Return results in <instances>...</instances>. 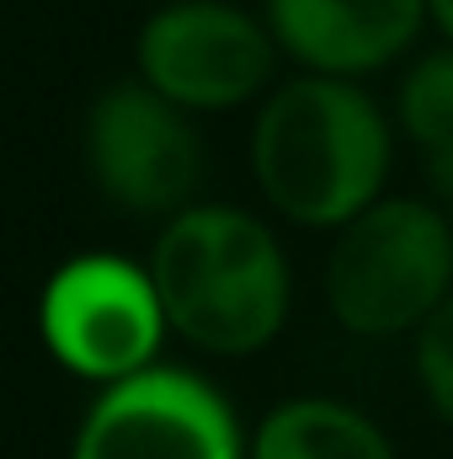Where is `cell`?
Wrapping results in <instances>:
<instances>
[{"label":"cell","instance_id":"obj_3","mask_svg":"<svg viewBox=\"0 0 453 459\" xmlns=\"http://www.w3.org/2000/svg\"><path fill=\"white\" fill-rule=\"evenodd\" d=\"M453 294L449 209L422 198H379L346 220L326 256V305L363 342L411 337Z\"/></svg>","mask_w":453,"mask_h":459},{"label":"cell","instance_id":"obj_8","mask_svg":"<svg viewBox=\"0 0 453 459\" xmlns=\"http://www.w3.org/2000/svg\"><path fill=\"white\" fill-rule=\"evenodd\" d=\"M261 16L299 70L363 81L416 48L427 0H261Z\"/></svg>","mask_w":453,"mask_h":459},{"label":"cell","instance_id":"obj_11","mask_svg":"<svg viewBox=\"0 0 453 459\" xmlns=\"http://www.w3.org/2000/svg\"><path fill=\"white\" fill-rule=\"evenodd\" d=\"M411 368H416L422 390L453 379V294L411 332Z\"/></svg>","mask_w":453,"mask_h":459},{"label":"cell","instance_id":"obj_2","mask_svg":"<svg viewBox=\"0 0 453 459\" xmlns=\"http://www.w3.org/2000/svg\"><path fill=\"white\" fill-rule=\"evenodd\" d=\"M150 278L171 332L214 358L272 347L294 305V273L272 225L235 204H192L171 214L155 235Z\"/></svg>","mask_w":453,"mask_h":459},{"label":"cell","instance_id":"obj_9","mask_svg":"<svg viewBox=\"0 0 453 459\" xmlns=\"http://www.w3.org/2000/svg\"><path fill=\"white\" fill-rule=\"evenodd\" d=\"M251 459H395V444L368 411L346 401L294 395L256 422Z\"/></svg>","mask_w":453,"mask_h":459},{"label":"cell","instance_id":"obj_10","mask_svg":"<svg viewBox=\"0 0 453 459\" xmlns=\"http://www.w3.org/2000/svg\"><path fill=\"white\" fill-rule=\"evenodd\" d=\"M395 128L422 150L427 171H453V43L422 48L395 86Z\"/></svg>","mask_w":453,"mask_h":459},{"label":"cell","instance_id":"obj_5","mask_svg":"<svg viewBox=\"0 0 453 459\" xmlns=\"http://www.w3.org/2000/svg\"><path fill=\"white\" fill-rule=\"evenodd\" d=\"M81 155L97 193L139 220H171L192 209L209 150L187 108L166 102L139 75L113 81L91 97L81 123Z\"/></svg>","mask_w":453,"mask_h":459},{"label":"cell","instance_id":"obj_1","mask_svg":"<svg viewBox=\"0 0 453 459\" xmlns=\"http://www.w3.org/2000/svg\"><path fill=\"white\" fill-rule=\"evenodd\" d=\"M389 166L395 128L363 81L299 70L256 108L251 177L288 225L341 230L384 198Z\"/></svg>","mask_w":453,"mask_h":459},{"label":"cell","instance_id":"obj_4","mask_svg":"<svg viewBox=\"0 0 453 459\" xmlns=\"http://www.w3.org/2000/svg\"><path fill=\"white\" fill-rule=\"evenodd\" d=\"M267 16L235 0H155L133 32V75L187 113H235L278 86Z\"/></svg>","mask_w":453,"mask_h":459},{"label":"cell","instance_id":"obj_7","mask_svg":"<svg viewBox=\"0 0 453 459\" xmlns=\"http://www.w3.org/2000/svg\"><path fill=\"white\" fill-rule=\"evenodd\" d=\"M70 459H251V438L219 385L176 363H150L102 385Z\"/></svg>","mask_w":453,"mask_h":459},{"label":"cell","instance_id":"obj_12","mask_svg":"<svg viewBox=\"0 0 453 459\" xmlns=\"http://www.w3.org/2000/svg\"><path fill=\"white\" fill-rule=\"evenodd\" d=\"M427 22L453 43V0H427Z\"/></svg>","mask_w":453,"mask_h":459},{"label":"cell","instance_id":"obj_13","mask_svg":"<svg viewBox=\"0 0 453 459\" xmlns=\"http://www.w3.org/2000/svg\"><path fill=\"white\" fill-rule=\"evenodd\" d=\"M427 401H432V411H438V417H443V422L453 428V379L432 385V390H427Z\"/></svg>","mask_w":453,"mask_h":459},{"label":"cell","instance_id":"obj_6","mask_svg":"<svg viewBox=\"0 0 453 459\" xmlns=\"http://www.w3.org/2000/svg\"><path fill=\"white\" fill-rule=\"evenodd\" d=\"M38 332L70 374L113 385L155 363L171 321L150 267L86 251L48 278L38 299Z\"/></svg>","mask_w":453,"mask_h":459},{"label":"cell","instance_id":"obj_14","mask_svg":"<svg viewBox=\"0 0 453 459\" xmlns=\"http://www.w3.org/2000/svg\"><path fill=\"white\" fill-rule=\"evenodd\" d=\"M438 187H443V209H449V225H453V171L438 177Z\"/></svg>","mask_w":453,"mask_h":459}]
</instances>
